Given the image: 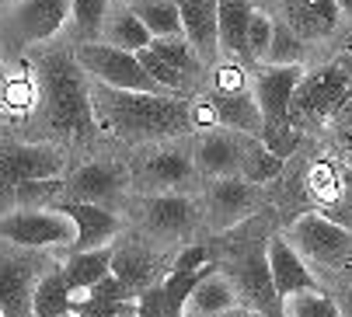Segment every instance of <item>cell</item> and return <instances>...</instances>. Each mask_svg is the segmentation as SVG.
<instances>
[{
  "instance_id": "obj_1",
  "label": "cell",
  "mask_w": 352,
  "mask_h": 317,
  "mask_svg": "<svg viewBox=\"0 0 352 317\" xmlns=\"http://www.w3.org/2000/svg\"><path fill=\"white\" fill-rule=\"evenodd\" d=\"M94 122L119 140H164L192 129L188 101L178 94H146V91H119L94 84L91 87Z\"/></svg>"
},
{
  "instance_id": "obj_2",
  "label": "cell",
  "mask_w": 352,
  "mask_h": 317,
  "mask_svg": "<svg viewBox=\"0 0 352 317\" xmlns=\"http://www.w3.org/2000/svg\"><path fill=\"white\" fill-rule=\"evenodd\" d=\"M38 91L49 126L63 136H87L94 133V105H91V84L80 63L67 52H49L35 67Z\"/></svg>"
},
{
  "instance_id": "obj_3",
  "label": "cell",
  "mask_w": 352,
  "mask_h": 317,
  "mask_svg": "<svg viewBox=\"0 0 352 317\" xmlns=\"http://www.w3.org/2000/svg\"><path fill=\"white\" fill-rule=\"evenodd\" d=\"M74 60L80 63V70L105 87H119V91H146V94H171L164 91L154 77L146 74V67L140 63L136 52L116 49L109 42H84L80 49H74Z\"/></svg>"
},
{
  "instance_id": "obj_4",
  "label": "cell",
  "mask_w": 352,
  "mask_h": 317,
  "mask_svg": "<svg viewBox=\"0 0 352 317\" xmlns=\"http://www.w3.org/2000/svg\"><path fill=\"white\" fill-rule=\"evenodd\" d=\"M234 289L237 300L244 303V310L262 314V317H286V300L279 296L276 283H272V269H269V248L265 244H251L241 254H234V261L223 272Z\"/></svg>"
},
{
  "instance_id": "obj_5",
  "label": "cell",
  "mask_w": 352,
  "mask_h": 317,
  "mask_svg": "<svg viewBox=\"0 0 352 317\" xmlns=\"http://www.w3.org/2000/svg\"><path fill=\"white\" fill-rule=\"evenodd\" d=\"M289 244L300 251V258L311 269H342L352 261V227L335 223L331 217L311 213L300 217L289 227Z\"/></svg>"
},
{
  "instance_id": "obj_6",
  "label": "cell",
  "mask_w": 352,
  "mask_h": 317,
  "mask_svg": "<svg viewBox=\"0 0 352 317\" xmlns=\"http://www.w3.org/2000/svg\"><path fill=\"white\" fill-rule=\"evenodd\" d=\"M77 237L74 220L60 209H14L0 220V241H11L28 251L42 248H70Z\"/></svg>"
},
{
  "instance_id": "obj_7",
  "label": "cell",
  "mask_w": 352,
  "mask_h": 317,
  "mask_svg": "<svg viewBox=\"0 0 352 317\" xmlns=\"http://www.w3.org/2000/svg\"><path fill=\"white\" fill-rule=\"evenodd\" d=\"M349 105V77L342 67H324L311 77L300 80L296 94H293V109L289 116L304 126L314 119H328L335 112H342Z\"/></svg>"
},
{
  "instance_id": "obj_8",
  "label": "cell",
  "mask_w": 352,
  "mask_h": 317,
  "mask_svg": "<svg viewBox=\"0 0 352 317\" xmlns=\"http://www.w3.org/2000/svg\"><path fill=\"white\" fill-rule=\"evenodd\" d=\"M70 21V0H18L11 8V35L18 45H38Z\"/></svg>"
},
{
  "instance_id": "obj_9",
  "label": "cell",
  "mask_w": 352,
  "mask_h": 317,
  "mask_svg": "<svg viewBox=\"0 0 352 317\" xmlns=\"http://www.w3.org/2000/svg\"><path fill=\"white\" fill-rule=\"evenodd\" d=\"M60 175H63V157L53 146H35V143L0 146V182L21 185V182H42Z\"/></svg>"
},
{
  "instance_id": "obj_10",
  "label": "cell",
  "mask_w": 352,
  "mask_h": 317,
  "mask_svg": "<svg viewBox=\"0 0 352 317\" xmlns=\"http://www.w3.org/2000/svg\"><path fill=\"white\" fill-rule=\"evenodd\" d=\"M255 185L244 182L241 175L234 178H213L210 192H206V217H210V227L213 230H230L237 227L241 220L251 217L255 209Z\"/></svg>"
},
{
  "instance_id": "obj_11",
  "label": "cell",
  "mask_w": 352,
  "mask_h": 317,
  "mask_svg": "<svg viewBox=\"0 0 352 317\" xmlns=\"http://www.w3.org/2000/svg\"><path fill=\"white\" fill-rule=\"evenodd\" d=\"M122 192H126V171H122V164H112V161H91V164L77 168L67 182V199L94 202L105 209H109V202H122Z\"/></svg>"
},
{
  "instance_id": "obj_12",
  "label": "cell",
  "mask_w": 352,
  "mask_h": 317,
  "mask_svg": "<svg viewBox=\"0 0 352 317\" xmlns=\"http://www.w3.org/2000/svg\"><path fill=\"white\" fill-rule=\"evenodd\" d=\"M60 213H67L74 220V244L70 251H94V248H109V241L122 230V220L105 206H94V202H74V199H60L56 202Z\"/></svg>"
},
{
  "instance_id": "obj_13",
  "label": "cell",
  "mask_w": 352,
  "mask_h": 317,
  "mask_svg": "<svg viewBox=\"0 0 352 317\" xmlns=\"http://www.w3.org/2000/svg\"><path fill=\"white\" fill-rule=\"evenodd\" d=\"M304 80L300 67H276V63H258V74L251 80V94H255L262 119H283L293 109V94Z\"/></svg>"
},
{
  "instance_id": "obj_14",
  "label": "cell",
  "mask_w": 352,
  "mask_h": 317,
  "mask_svg": "<svg viewBox=\"0 0 352 317\" xmlns=\"http://www.w3.org/2000/svg\"><path fill=\"white\" fill-rule=\"evenodd\" d=\"M244 161V136L234 129H210L195 146V168L206 178H234Z\"/></svg>"
},
{
  "instance_id": "obj_15",
  "label": "cell",
  "mask_w": 352,
  "mask_h": 317,
  "mask_svg": "<svg viewBox=\"0 0 352 317\" xmlns=\"http://www.w3.org/2000/svg\"><path fill=\"white\" fill-rule=\"evenodd\" d=\"M269 269H272V283L279 289L283 300L296 296V293H307V289H321L311 265L304 258H300V251L286 241V237H272L269 244Z\"/></svg>"
},
{
  "instance_id": "obj_16",
  "label": "cell",
  "mask_w": 352,
  "mask_h": 317,
  "mask_svg": "<svg viewBox=\"0 0 352 317\" xmlns=\"http://www.w3.org/2000/svg\"><path fill=\"white\" fill-rule=\"evenodd\" d=\"M35 286H38L35 261L0 258V314L4 317H32Z\"/></svg>"
},
{
  "instance_id": "obj_17",
  "label": "cell",
  "mask_w": 352,
  "mask_h": 317,
  "mask_svg": "<svg viewBox=\"0 0 352 317\" xmlns=\"http://www.w3.org/2000/svg\"><path fill=\"white\" fill-rule=\"evenodd\" d=\"M182 35L199 52V60H213L220 52V25H217V0H178Z\"/></svg>"
},
{
  "instance_id": "obj_18",
  "label": "cell",
  "mask_w": 352,
  "mask_h": 317,
  "mask_svg": "<svg viewBox=\"0 0 352 317\" xmlns=\"http://www.w3.org/2000/svg\"><path fill=\"white\" fill-rule=\"evenodd\" d=\"M112 258H116V248H94V251H74L70 254L63 272H67V283H70L74 310H80L91 300V289L112 276Z\"/></svg>"
},
{
  "instance_id": "obj_19",
  "label": "cell",
  "mask_w": 352,
  "mask_h": 317,
  "mask_svg": "<svg viewBox=\"0 0 352 317\" xmlns=\"http://www.w3.org/2000/svg\"><path fill=\"white\" fill-rule=\"evenodd\" d=\"M286 11V25L300 35V39H324L338 28V4L335 0H283Z\"/></svg>"
},
{
  "instance_id": "obj_20",
  "label": "cell",
  "mask_w": 352,
  "mask_h": 317,
  "mask_svg": "<svg viewBox=\"0 0 352 317\" xmlns=\"http://www.w3.org/2000/svg\"><path fill=\"white\" fill-rule=\"evenodd\" d=\"M146 230H154L161 237H185L195 227V206L182 195H154L143 209Z\"/></svg>"
},
{
  "instance_id": "obj_21",
  "label": "cell",
  "mask_w": 352,
  "mask_h": 317,
  "mask_svg": "<svg viewBox=\"0 0 352 317\" xmlns=\"http://www.w3.org/2000/svg\"><path fill=\"white\" fill-rule=\"evenodd\" d=\"M213 109H217V119L223 129H234L241 136H258L262 133V109L251 91H241V94H220L213 91L210 94Z\"/></svg>"
},
{
  "instance_id": "obj_22",
  "label": "cell",
  "mask_w": 352,
  "mask_h": 317,
  "mask_svg": "<svg viewBox=\"0 0 352 317\" xmlns=\"http://www.w3.org/2000/svg\"><path fill=\"white\" fill-rule=\"evenodd\" d=\"M255 8L248 0H217V25H220V52L234 60L248 56V28Z\"/></svg>"
},
{
  "instance_id": "obj_23",
  "label": "cell",
  "mask_w": 352,
  "mask_h": 317,
  "mask_svg": "<svg viewBox=\"0 0 352 317\" xmlns=\"http://www.w3.org/2000/svg\"><path fill=\"white\" fill-rule=\"evenodd\" d=\"M192 171H195V157H188L178 146L150 153L146 164H143L146 185H157V188H178V185H185L192 178Z\"/></svg>"
},
{
  "instance_id": "obj_24",
  "label": "cell",
  "mask_w": 352,
  "mask_h": 317,
  "mask_svg": "<svg viewBox=\"0 0 352 317\" xmlns=\"http://www.w3.org/2000/svg\"><path fill=\"white\" fill-rule=\"evenodd\" d=\"M112 276L140 296L143 289L157 286V258H150L143 248H119L112 258Z\"/></svg>"
},
{
  "instance_id": "obj_25",
  "label": "cell",
  "mask_w": 352,
  "mask_h": 317,
  "mask_svg": "<svg viewBox=\"0 0 352 317\" xmlns=\"http://www.w3.org/2000/svg\"><path fill=\"white\" fill-rule=\"evenodd\" d=\"M230 307H237V289L220 269H213L203 283L195 286V293L188 300V317H217Z\"/></svg>"
},
{
  "instance_id": "obj_26",
  "label": "cell",
  "mask_w": 352,
  "mask_h": 317,
  "mask_svg": "<svg viewBox=\"0 0 352 317\" xmlns=\"http://www.w3.org/2000/svg\"><path fill=\"white\" fill-rule=\"evenodd\" d=\"M102 42L116 45V49H126V52H140L154 42L150 28L133 14V8H116L105 21V32H102Z\"/></svg>"
},
{
  "instance_id": "obj_27",
  "label": "cell",
  "mask_w": 352,
  "mask_h": 317,
  "mask_svg": "<svg viewBox=\"0 0 352 317\" xmlns=\"http://www.w3.org/2000/svg\"><path fill=\"white\" fill-rule=\"evenodd\" d=\"M67 314H77L67 272L42 276L38 286H35V296H32V317H67Z\"/></svg>"
},
{
  "instance_id": "obj_28",
  "label": "cell",
  "mask_w": 352,
  "mask_h": 317,
  "mask_svg": "<svg viewBox=\"0 0 352 317\" xmlns=\"http://www.w3.org/2000/svg\"><path fill=\"white\" fill-rule=\"evenodd\" d=\"M133 14L150 28L154 39H171L182 35V11H178V0H133Z\"/></svg>"
},
{
  "instance_id": "obj_29",
  "label": "cell",
  "mask_w": 352,
  "mask_h": 317,
  "mask_svg": "<svg viewBox=\"0 0 352 317\" xmlns=\"http://www.w3.org/2000/svg\"><path fill=\"white\" fill-rule=\"evenodd\" d=\"M283 171V157H276L258 136H244V161H241V178L251 185H265Z\"/></svg>"
},
{
  "instance_id": "obj_30",
  "label": "cell",
  "mask_w": 352,
  "mask_h": 317,
  "mask_svg": "<svg viewBox=\"0 0 352 317\" xmlns=\"http://www.w3.org/2000/svg\"><path fill=\"white\" fill-rule=\"evenodd\" d=\"M109 14H112L109 0H70V21H74V32L84 42H102L98 35L105 32Z\"/></svg>"
},
{
  "instance_id": "obj_31",
  "label": "cell",
  "mask_w": 352,
  "mask_h": 317,
  "mask_svg": "<svg viewBox=\"0 0 352 317\" xmlns=\"http://www.w3.org/2000/svg\"><path fill=\"white\" fill-rule=\"evenodd\" d=\"M258 140L276 153V157H286L300 146V140H304V126H300L293 116H283V119H262V133Z\"/></svg>"
},
{
  "instance_id": "obj_32",
  "label": "cell",
  "mask_w": 352,
  "mask_h": 317,
  "mask_svg": "<svg viewBox=\"0 0 352 317\" xmlns=\"http://www.w3.org/2000/svg\"><path fill=\"white\" fill-rule=\"evenodd\" d=\"M38 84L35 77L28 74H8V84H4V101H0V112H8L14 119H25L32 109H35V101H38Z\"/></svg>"
},
{
  "instance_id": "obj_33",
  "label": "cell",
  "mask_w": 352,
  "mask_h": 317,
  "mask_svg": "<svg viewBox=\"0 0 352 317\" xmlns=\"http://www.w3.org/2000/svg\"><path fill=\"white\" fill-rule=\"evenodd\" d=\"M150 49H154L164 63H171L175 70H182L185 77H195L199 70H203V60H199V52L188 45V39H185V35L154 39V42H150Z\"/></svg>"
},
{
  "instance_id": "obj_34",
  "label": "cell",
  "mask_w": 352,
  "mask_h": 317,
  "mask_svg": "<svg viewBox=\"0 0 352 317\" xmlns=\"http://www.w3.org/2000/svg\"><path fill=\"white\" fill-rule=\"evenodd\" d=\"M14 195H18V209H53V202H60V195H67V182L63 178L21 182V185H14Z\"/></svg>"
},
{
  "instance_id": "obj_35",
  "label": "cell",
  "mask_w": 352,
  "mask_h": 317,
  "mask_svg": "<svg viewBox=\"0 0 352 317\" xmlns=\"http://www.w3.org/2000/svg\"><path fill=\"white\" fill-rule=\"evenodd\" d=\"M300 60H304V39H300L286 21H276V32H272V45H269L265 63H276V67H300Z\"/></svg>"
},
{
  "instance_id": "obj_36",
  "label": "cell",
  "mask_w": 352,
  "mask_h": 317,
  "mask_svg": "<svg viewBox=\"0 0 352 317\" xmlns=\"http://www.w3.org/2000/svg\"><path fill=\"white\" fill-rule=\"evenodd\" d=\"M286 317H342V307L328 293L307 289L286 300Z\"/></svg>"
},
{
  "instance_id": "obj_37",
  "label": "cell",
  "mask_w": 352,
  "mask_h": 317,
  "mask_svg": "<svg viewBox=\"0 0 352 317\" xmlns=\"http://www.w3.org/2000/svg\"><path fill=\"white\" fill-rule=\"evenodd\" d=\"M136 56H140V63L146 67V74L154 77L164 91H171V94H185V91H188V77H185L182 70H175L171 63H164V60L157 56V52L150 49V45H146V49H140Z\"/></svg>"
},
{
  "instance_id": "obj_38",
  "label": "cell",
  "mask_w": 352,
  "mask_h": 317,
  "mask_svg": "<svg viewBox=\"0 0 352 317\" xmlns=\"http://www.w3.org/2000/svg\"><path fill=\"white\" fill-rule=\"evenodd\" d=\"M272 32H276V21L265 14V11H255L251 14V28H248V56L251 63H265L269 56V45H272Z\"/></svg>"
},
{
  "instance_id": "obj_39",
  "label": "cell",
  "mask_w": 352,
  "mask_h": 317,
  "mask_svg": "<svg viewBox=\"0 0 352 317\" xmlns=\"http://www.w3.org/2000/svg\"><path fill=\"white\" fill-rule=\"evenodd\" d=\"M217 91L220 94H241V91H251V80H248V74H244V67L241 63H220L217 67Z\"/></svg>"
},
{
  "instance_id": "obj_40",
  "label": "cell",
  "mask_w": 352,
  "mask_h": 317,
  "mask_svg": "<svg viewBox=\"0 0 352 317\" xmlns=\"http://www.w3.org/2000/svg\"><path fill=\"white\" fill-rule=\"evenodd\" d=\"M206 265H213V261H210V248H206V244H188V248L175 258L171 272H199V269H206Z\"/></svg>"
},
{
  "instance_id": "obj_41",
  "label": "cell",
  "mask_w": 352,
  "mask_h": 317,
  "mask_svg": "<svg viewBox=\"0 0 352 317\" xmlns=\"http://www.w3.org/2000/svg\"><path fill=\"white\" fill-rule=\"evenodd\" d=\"M136 317H164V286H150L136 296Z\"/></svg>"
},
{
  "instance_id": "obj_42",
  "label": "cell",
  "mask_w": 352,
  "mask_h": 317,
  "mask_svg": "<svg viewBox=\"0 0 352 317\" xmlns=\"http://www.w3.org/2000/svg\"><path fill=\"white\" fill-rule=\"evenodd\" d=\"M14 209H18V195H14V185L0 182V220H4V217H11Z\"/></svg>"
},
{
  "instance_id": "obj_43",
  "label": "cell",
  "mask_w": 352,
  "mask_h": 317,
  "mask_svg": "<svg viewBox=\"0 0 352 317\" xmlns=\"http://www.w3.org/2000/svg\"><path fill=\"white\" fill-rule=\"evenodd\" d=\"M342 317H352V286L345 289V303H342Z\"/></svg>"
},
{
  "instance_id": "obj_44",
  "label": "cell",
  "mask_w": 352,
  "mask_h": 317,
  "mask_svg": "<svg viewBox=\"0 0 352 317\" xmlns=\"http://www.w3.org/2000/svg\"><path fill=\"white\" fill-rule=\"evenodd\" d=\"M217 317H248V310H244V307H230V310H223V314H217Z\"/></svg>"
},
{
  "instance_id": "obj_45",
  "label": "cell",
  "mask_w": 352,
  "mask_h": 317,
  "mask_svg": "<svg viewBox=\"0 0 352 317\" xmlns=\"http://www.w3.org/2000/svg\"><path fill=\"white\" fill-rule=\"evenodd\" d=\"M335 4H338V11H342L345 18H352V0H335Z\"/></svg>"
},
{
  "instance_id": "obj_46",
  "label": "cell",
  "mask_w": 352,
  "mask_h": 317,
  "mask_svg": "<svg viewBox=\"0 0 352 317\" xmlns=\"http://www.w3.org/2000/svg\"><path fill=\"white\" fill-rule=\"evenodd\" d=\"M4 84H8V70H4V63H0V101H4Z\"/></svg>"
},
{
  "instance_id": "obj_47",
  "label": "cell",
  "mask_w": 352,
  "mask_h": 317,
  "mask_svg": "<svg viewBox=\"0 0 352 317\" xmlns=\"http://www.w3.org/2000/svg\"><path fill=\"white\" fill-rule=\"evenodd\" d=\"M119 317H136V303H129V307H126V310H122Z\"/></svg>"
},
{
  "instance_id": "obj_48",
  "label": "cell",
  "mask_w": 352,
  "mask_h": 317,
  "mask_svg": "<svg viewBox=\"0 0 352 317\" xmlns=\"http://www.w3.org/2000/svg\"><path fill=\"white\" fill-rule=\"evenodd\" d=\"M109 4H116V8H129L133 0H109Z\"/></svg>"
},
{
  "instance_id": "obj_49",
  "label": "cell",
  "mask_w": 352,
  "mask_h": 317,
  "mask_svg": "<svg viewBox=\"0 0 352 317\" xmlns=\"http://www.w3.org/2000/svg\"><path fill=\"white\" fill-rule=\"evenodd\" d=\"M248 317H262V314H251V310H248Z\"/></svg>"
}]
</instances>
